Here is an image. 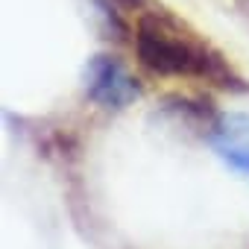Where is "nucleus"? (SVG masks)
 I'll list each match as a JSON object with an SVG mask.
<instances>
[{
    "instance_id": "4",
    "label": "nucleus",
    "mask_w": 249,
    "mask_h": 249,
    "mask_svg": "<svg viewBox=\"0 0 249 249\" xmlns=\"http://www.w3.org/2000/svg\"><path fill=\"white\" fill-rule=\"evenodd\" d=\"M117 3H123V6H132V9H141L147 0H117Z\"/></svg>"
},
{
    "instance_id": "5",
    "label": "nucleus",
    "mask_w": 249,
    "mask_h": 249,
    "mask_svg": "<svg viewBox=\"0 0 249 249\" xmlns=\"http://www.w3.org/2000/svg\"><path fill=\"white\" fill-rule=\"evenodd\" d=\"M234 3H237V9H240L246 18H249V0H234Z\"/></svg>"
},
{
    "instance_id": "3",
    "label": "nucleus",
    "mask_w": 249,
    "mask_h": 249,
    "mask_svg": "<svg viewBox=\"0 0 249 249\" xmlns=\"http://www.w3.org/2000/svg\"><path fill=\"white\" fill-rule=\"evenodd\" d=\"M205 141L226 167L249 179V111H217Z\"/></svg>"
},
{
    "instance_id": "1",
    "label": "nucleus",
    "mask_w": 249,
    "mask_h": 249,
    "mask_svg": "<svg viewBox=\"0 0 249 249\" xmlns=\"http://www.w3.org/2000/svg\"><path fill=\"white\" fill-rule=\"evenodd\" d=\"M135 56L144 71L164 79H202L217 88L240 91L243 79L234 73L229 59L199 38L185 21L167 9L141 12L135 21Z\"/></svg>"
},
{
    "instance_id": "2",
    "label": "nucleus",
    "mask_w": 249,
    "mask_h": 249,
    "mask_svg": "<svg viewBox=\"0 0 249 249\" xmlns=\"http://www.w3.org/2000/svg\"><path fill=\"white\" fill-rule=\"evenodd\" d=\"M82 88L97 108H108V111H120L141 97V82L126 71L120 59L106 53L88 59L82 71Z\"/></svg>"
}]
</instances>
